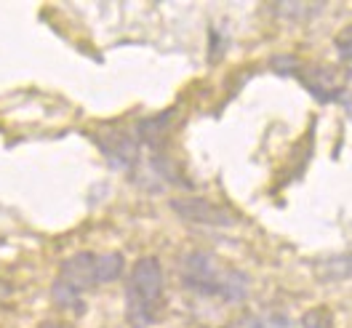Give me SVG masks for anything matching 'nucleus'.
Segmentation results:
<instances>
[{
    "instance_id": "nucleus-9",
    "label": "nucleus",
    "mask_w": 352,
    "mask_h": 328,
    "mask_svg": "<svg viewBox=\"0 0 352 328\" xmlns=\"http://www.w3.org/2000/svg\"><path fill=\"white\" fill-rule=\"evenodd\" d=\"M302 326L305 328H331L333 326V315H331V309H326V307H315V309L305 312Z\"/></svg>"
},
{
    "instance_id": "nucleus-10",
    "label": "nucleus",
    "mask_w": 352,
    "mask_h": 328,
    "mask_svg": "<svg viewBox=\"0 0 352 328\" xmlns=\"http://www.w3.org/2000/svg\"><path fill=\"white\" fill-rule=\"evenodd\" d=\"M286 315H278V312H272V315H264V318H254L251 320V328H288Z\"/></svg>"
},
{
    "instance_id": "nucleus-3",
    "label": "nucleus",
    "mask_w": 352,
    "mask_h": 328,
    "mask_svg": "<svg viewBox=\"0 0 352 328\" xmlns=\"http://www.w3.org/2000/svg\"><path fill=\"white\" fill-rule=\"evenodd\" d=\"M123 267H126V259L118 251H107V254L78 251L62 262L59 278L83 294L86 288H96V285L118 281L123 275Z\"/></svg>"
},
{
    "instance_id": "nucleus-1",
    "label": "nucleus",
    "mask_w": 352,
    "mask_h": 328,
    "mask_svg": "<svg viewBox=\"0 0 352 328\" xmlns=\"http://www.w3.org/2000/svg\"><path fill=\"white\" fill-rule=\"evenodd\" d=\"M179 278L187 291H192L198 296H208V299H219L227 305L243 302L251 288V281L243 270L227 264L208 251L184 254L179 262Z\"/></svg>"
},
{
    "instance_id": "nucleus-8",
    "label": "nucleus",
    "mask_w": 352,
    "mask_h": 328,
    "mask_svg": "<svg viewBox=\"0 0 352 328\" xmlns=\"http://www.w3.org/2000/svg\"><path fill=\"white\" fill-rule=\"evenodd\" d=\"M275 6H278V11H280L283 17H288L291 22H299L302 17L307 19V17L320 14L326 3H275Z\"/></svg>"
},
{
    "instance_id": "nucleus-6",
    "label": "nucleus",
    "mask_w": 352,
    "mask_h": 328,
    "mask_svg": "<svg viewBox=\"0 0 352 328\" xmlns=\"http://www.w3.org/2000/svg\"><path fill=\"white\" fill-rule=\"evenodd\" d=\"M312 272L323 283H344V281H352V251H344V254H336V256H326V259L312 262Z\"/></svg>"
},
{
    "instance_id": "nucleus-5",
    "label": "nucleus",
    "mask_w": 352,
    "mask_h": 328,
    "mask_svg": "<svg viewBox=\"0 0 352 328\" xmlns=\"http://www.w3.org/2000/svg\"><path fill=\"white\" fill-rule=\"evenodd\" d=\"M96 144L102 147L107 160L118 168H129L136 163V142H133L131 133L110 131L107 136H96Z\"/></svg>"
},
{
    "instance_id": "nucleus-7",
    "label": "nucleus",
    "mask_w": 352,
    "mask_h": 328,
    "mask_svg": "<svg viewBox=\"0 0 352 328\" xmlns=\"http://www.w3.org/2000/svg\"><path fill=\"white\" fill-rule=\"evenodd\" d=\"M51 299L56 302V305L62 307V309H72L75 315H83V296H80V291L78 288H72L69 283H65L62 278H56L54 285H51Z\"/></svg>"
},
{
    "instance_id": "nucleus-12",
    "label": "nucleus",
    "mask_w": 352,
    "mask_h": 328,
    "mask_svg": "<svg viewBox=\"0 0 352 328\" xmlns=\"http://www.w3.org/2000/svg\"><path fill=\"white\" fill-rule=\"evenodd\" d=\"M43 328H69V326H65V323H45Z\"/></svg>"
},
{
    "instance_id": "nucleus-4",
    "label": "nucleus",
    "mask_w": 352,
    "mask_h": 328,
    "mask_svg": "<svg viewBox=\"0 0 352 328\" xmlns=\"http://www.w3.org/2000/svg\"><path fill=\"white\" fill-rule=\"evenodd\" d=\"M174 208L184 221H195V224H211V227H232L238 219L230 208H224L219 203H211L206 197H176L171 200Z\"/></svg>"
},
{
    "instance_id": "nucleus-2",
    "label": "nucleus",
    "mask_w": 352,
    "mask_h": 328,
    "mask_svg": "<svg viewBox=\"0 0 352 328\" xmlns=\"http://www.w3.org/2000/svg\"><path fill=\"white\" fill-rule=\"evenodd\" d=\"M166 278L155 256H142L133 264L126 283V320L131 328H150L163 312Z\"/></svg>"
},
{
    "instance_id": "nucleus-13",
    "label": "nucleus",
    "mask_w": 352,
    "mask_h": 328,
    "mask_svg": "<svg viewBox=\"0 0 352 328\" xmlns=\"http://www.w3.org/2000/svg\"><path fill=\"white\" fill-rule=\"evenodd\" d=\"M3 294H6V285H3V281H0V296H3Z\"/></svg>"
},
{
    "instance_id": "nucleus-11",
    "label": "nucleus",
    "mask_w": 352,
    "mask_h": 328,
    "mask_svg": "<svg viewBox=\"0 0 352 328\" xmlns=\"http://www.w3.org/2000/svg\"><path fill=\"white\" fill-rule=\"evenodd\" d=\"M339 56H342V62L344 65H352V24H350V30H344L342 35H339Z\"/></svg>"
}]
</instances>
